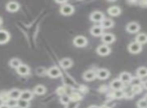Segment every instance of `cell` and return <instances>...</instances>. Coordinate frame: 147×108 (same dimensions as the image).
Listing matches in <instances>:
<instances>
[{
    "mask_svg": "<svg viewBox=\"0 0 147 108\" xmlns=\"http://www.w3.org/2000/svg\"><path fill=\"white\" fill-rule=\"evenodd\" d=\"M88 43V39L84 37V35H78L74 39V45L78 48H84Z\"/></svg>",
    "mask_w": 147,
    "mask_h": 108,
    "instance_id": "6da1fadb",
    "label": "cell"
},
{
    "mask_svg": "<svg viewBox=\"0 0 147 108\" xmlns=\"http://www.w3.org/2000/svg\"><path fill=\"white\" fill-rule=\"evenodd\" d=\"M128 51L130 52L131 54H139L142 51V46L137 43V41H132V43H129Z\"/></svg>",
    "mask_w": 147,
    "mask_h": 108,
    "instance_id": "7a4b0ae2",
    "label": "cell"
},
{
    "mask_svg": "<svg viewBox=\"0 0 147 108\" xmlns=\"http://www.w3.org/2000/svg\"><path fill=\"white\" fill-rule=\"evenodd\" d=\"M90 18H91V20L94 21V22H102V21L105 19V15L102 11L96 10L91 14Z\"/></svg>",
    "mask_w": 147,
    "mask_h": 108,
    "instance_id": "3957f363",
    "label": "cell"
},
{
    "mask_svg": "<svg viewBox=\"0 0 147 108\" xmlns=\"http://www.w3.org/2000/svg\"><path fill=\"white\" fill-rule=\"evenodd\" d=\"M126 31L129 33H136L140 31V24L138 22H135V21L129 22L126 26Z\"/></svg>",
    "mask_w": 147,
    "mask_h": 108,
    "instance_id": "277c9868",
    "label": "cell"
},
{
    "mask_svg": "<svg viewBox=\"0 0 147 108\" xmlns=\"http://www.w3.org/2000/svg\"><path fill=\"white\" fill-rule=\"evenodd\" d=\"M74 11H75L74 6L71 4H69V3H67V4L63 5V6L61 7V13L63 15H67V16H69V15L73 14Z\"/></svg>",
    "mask_w": 147,
    "mask_h": 108,
    "instance_id": "5b68a950",
    "label": "cell"
},
{
    "mask_svg": "<svg viewBox=\"0 0 147 108\" xmlns=\"http://www.w3.org/2000/svg\"><path fill=\"white\" fill-rule=\"evenodd\" d=\"M116 39L115 35L113 33H104L102 35V41L104 45H110V43H113Z\"/></svg>",
    "mask_w": 147,
    "mask_h": 108,
    "instance_id": "8992f818",
    "label": "cell"
},
{
    "mask_svg": "<svg viewBox=\"0 0 147 108\" xmlns=\"http://www.w3.org/2000/svg\"><path fill=\"white\" fill-rule=\"evenodd\" d=\"M110 53H111L110 47L107 45H104V43L97 48V54L100 56H108Z\"/></svg>",
    "mask_w": 147,
    "mask_h": 108,
    "instance_id": "52a82bcc",
    "label": "cell"
},
{
    "mask_svg": "<svg viewBox=\"0 0 147 108\" xmlns=\"http://www.w3.org/2000/svg\"><path fill=\"white\" fill-rule=\"evenodd\" d=\"M110 87H111V89H113L114 91H116V90H123V88H124V83L118 78V79H114L111 82Z\"/></svg>",
    "mask_w": 147,
    "mask_h": 108,
    "instance_id": "ba28073f",
    "label": "cell"
},
{
    "mask_svg": "<svg viewBox=\"0 0 147 108\" xmlns=\"http://www.w3.org/2000/svg\"><path fill=\"white\" fill-rule=\"evenodd\" d=\"M91 35L94 37H102L104 35V29L101 25H94L90 31Z\"/></svg>",
    "mask_w": 147,
    "mask_h": 108,
    "instance_id": "9c48e42d",
    "label": "cell"
},
{
    "mask_svg": "<svg viewBox=\"0 0 147 108\" xmlns=\"http://www.w3.org/2000/svg\"><path fill=\"white\" fill-rule=\"evenodd\" d=\"M10 39V35L8 31H4V29H0V45H4V43H8Z\"/></svg>",
    "mask_w": 147,
    "mask_h": 108,
    "instance_id": "30bf717a",
    "label": "cell"
},
{
    "mask_svg": "<svg viewBox=\"0 0 147 108\" xmlns=\"http://www.w3.org/2000/svg\"><path fill=\"white\" fill-rule=\"evenodd\" d=\"M16 71H17V73H18V75H20V76H27L30 73V69H29L28 66L25 65V64H21L16 69Z\"/></svg>",
    "mask_w": 147,
    "mask_h": 108,
    "instance_id": "8fae6325",
    "label": "cell"
},
{
    "mask_svg": "<svg viewBox=\"0 0 147 108\" xmlns=\"http://www.w3.org/2000/svg\"><path fill=\"white\" fill-rule=\"evenodd\" d=\"M96 75H97V78H99V79L106 80V79H108L109 76H110V72L107 69H99L96 71Z\"/></svg>",
    "mask_w": 147,
    "mask_h": 108,
    "instance_id": "7c38bea8",
    "label": "cell"
},
{
    "mask_svg": "<svg viewBox=\"0 0 147 108\" xmlns=\"http://www.w3.org/2000/svg\"><path fill=\"white\" fill-rule=\"evenodd\" d=\"M47 75L51 78H57L61 75V72L57 67H51L47 70Z\"/></svg>",
    "mask_w": 147,
    "mask_h": 108,
    "instance_id": "4fadbf2b",
    "label": "cell"
},
{
    "mask_svg": "<svg viewBox=\"0 0 147 108\" xmlns=\"http://www.w3.org/2000/svg\"><path fill=\"white\" fill-rule=\"evenodd\" d=\"M83 78H84L86 81H93V80L97 78L96 71H93V70H88V71H86L84 73Z\"/></svg>",
    "mask_w": 147,
    "mask_h": 108,
    "instance_id": "5bb4252c",
    "label": "cell"
},
{
    "mask_svg": "<svg viewBox=\"0 0 147 108\" xmlns=\"http://www.w3.org/2000/svg\"><path fill=\"white\" fill-rule=\"evenodd\" d=\"M19 3L15 2V1H10L6 4V9L9 11V12H16L19 9Z\"/></svg>",
    "mask_w": 147,
    "mask_h": 108,
    "instance_id": "9a60e30c",
    "label": "cell"
},
{
    "mask_svg": "<svg viewBox=\"0 0 147 108\" xmlns=\"http://www.w3.org/2000/svg\"><path fill=\"white\" fill-rule=\"evenodd\" d=\"M119 79L124 84H130L131 80H132V76H131V74L128 73V72H123V73H121L120 76H119Z\"/></svg>",
    "mask_w": 147,
    "mask_h": 108,
    "instance_id": "2e32d148",
    "label": "cell"
},
{
    "mask_svg": "<svg viewBox=\"0 0 147 108\" xmlns=\"http://www.w3.org/2000/svg\"><path fill=\"white\" fill-rule=\"evenodd\" d=\"M135 41H137L138 43H140L141 46L147 43V35L144 33H140L136 35L135 37Z\"/></svg>",
    "mask_w": 147,
    "mask_h": 108,
    "instance_id": "e0dca14e",
    "label": "cell"
},
{
    "mask_svg": "<svg viewBox=\"0 0 147 108\" xmlns=\"http://www.w3.org/2000/svg\"><path fill=\"white\" fill-rule=\"evenodd\" d=\"M8 96L9 98L14 100H19L21 96V91L19 89H12L11 91L8 92Z\"/></svg>",
    "mask_w": 147,
    "mask_h": 108,
    "instance_id": "ac0fdd59",
    "label": "cell"
},
{
    "mask_svg": "<svg viewBox=\"0 0 147 108\" xmlns=\"http://www.w3.org/2000/svg\"><path fill=\"white\" fill-rule=\"evenodd\" d=\"M33 98V93L29 90H24V91H21V96L20 99L25 100V101H30Z\"/></svg>",
    "mask_w": 147,
    "mask_h": 108,
    "instance_id": "d6986e66",
    "label": "cell"
},
{
    "mask_svg": "<svg viewBox=\"0 0 147 108\" xmlns=\"http://www.w3.org/2000/svg\"><path fill=\"white\" fill-rule=\"evenodd\" d=\"M59 65H61V67L63 68V69H69V68H71V66H73V61H71V59H69V58H65V59L61 60Z\"/></svg>",
    "mask_w": 147,
    "mask_h": 108,
    "instance_id": "ffe728a7",
    "label": "cell"
},
{
    "mask_svg": "<svg viewBox=\"0 0 147 108\" xmlns=\"http://www.w3.org/2000/svg\"><path fill=\"white\" fill-rule=\"evenodd\" d=\"M108 13L111 16H118L121 13V8L119 6H111L108 9Z\"/></svg>",
    "mask_w": 147,
    "mask_h": 108,
    "instance_id": "44dd1931",
    "label": "cell"
},
{
    "mask_svg": "<svg viewBox=\"0 0 147 108\" xmlns=\"http://www.w3.org/2000/svg\"><path fill=\"white\" fill-rule=\"evenodd\" d=\"M113 25H114V21L110 18H105L104 20L101 22V26L104 29H111V27H113Z\"/></svg>",
    "mask_w": 147,
    "mask_h": 108,
    "instance_id": "7402d4cb",
    "label": "cell"
},
{
    "mask_svg": "<svg viewBox=\"0 0 147 108\" xmlns=\"http://www.w3.org/2000/svg\"><path fill=\"white\" fill-rule=\"evenodd\" d=\"M136 75L139 78L147 77V68L146 67H139L136 71Z\"/></svg>",
    "mask_w": 147,
    "mask_h": 108,
    "instance_id": "603a6c76",
    "label": "cell"
},
{
    "mask_svg": "<svg viewBox=\"0 0 147 108\" xmlns=\"http://www.w3.org/2000/svg\"><path fill=\"white\" fill-rule=\"evenodd\" d=\"M45 92H47V88L43 85H37L34 88V93L36 95H43V94H45Z\"/></svg>",
    "mask_w": 147,
    "mask_h": 108,
    "instance_id": "cb8c5ba5",
    "label": "cell"
},
{
    "mask_svg": "<svg viewBox=\"0 0 147 108\" xmlns=\"http://www.w3.org/2000/svg\"><path fill=\"white\" fill-rule=\"evenodd\" d=\"M113 97L116 98V99H122V98L125 97V91H123V90H116L113 93Z\"/></svg>",
    "mask_w": 147,
    "mask_h": 108,
    "instance_id": "d4e9b609",
    "label": "cell"
},
{
    "mask_svg": "<svg viewBox=\"0 0 147 108\" xmlns=\"http://www.w3.org/2000/svg\"><path fill=\"white\" fill-rule=\"evenodd\" d=\"M21 64H22V63H21L19 59H12V60H10V62H9V65H10V67L14 68V69H17V68H18Z\"/></svg>",
    "mask_w": 147,
    "mask_h": 108,
    "instance_id": "484cf974",
    "label": "cell"
},
{
    "mask_svg": "<svg viewBox=\"0 0 147 108\" xmlns=\"http://www.w3.org/2000/svg\"><path fill=\"white\" fill-rule=\"evenodd\" d=\"M131 86H139V85H142L143 82L141 80V78L139 77H132V80L130 82Z\"/></svg>",
    "mask_w": 147,
    "mask_h": 108,
    "instance_id": "4316f807",
    "label": "cell"
},
{
    "mask_svg": "<svg viewBox=\"0 0 147 108\" xmlns=\"http://www.w3.org/2000/svg\"><path fill=\"white\" fill-rule=\"evenodd\" d=\"M17 107L18 108H28L29 107V102L25 101V100L19 99L17 101Z\"/></svg>",
    "mask_w": 147,
    "mask_h": 108,
    "instance_id": "83f0119b",
    "label": "cell"
},
{
    "mask_svg": "<svg viewBox=\"0 0 147 108\" xmlns=\"http://www.w3.org/2000/svg\"><path fill=\"white\" fill-rule=\"evenodd\" d=\"M17 101H18V100H14V99L9 98V99L5 102V104H6L9 108H14V107H17Z\"/></svg>",
    "mask_w": 147,
    "mask_h": 108,
    "instance_id": "f1b7e54d",
    "label": "cell"
},
{
    "mask_svg": "<svg viewBox=\"0 0 147 108\" xmlns=\"http://www.w3.org/2000/svg\"><path fill=\"white\" fill-rule=\"evenodd\" d=\"M69 97H71V101H79V100L82 99V96H81V94L78 93V92H73V93L69 95Z\"/></svg>",
    "mask_w": 147,
    "mask_h": 108,
    "instance_id": "f546056e",
    "label": "cell"
},
{
    "mask_svg": "<svg viewBox=\"0 0 147 108\" xmlns=\"http://www.w3.org/2000/svg\"><path fill=\"white\" fill-rule=\"evenodd\" d=\"M138 108H147V98H142L137 102Z\"/></svg>",
    "mask_w": 147,
    "mask_h": 108,
    "instance_id": "4dcf8cb0",
    "label": "cell"
},
{
    "mask_svg": "<svg viewBox=\"0 0 147 108\" xmlns=\"http://www.w3.org/2000/svg\"><path fill=\"white\" fill-rule=\"evenodd\" d=\"M59 100H61V103H63V105H67V104H69V101H71V97H69V95H67V94H65V95L61 96Z\"/></svg>",
    "mask_w": 147,
    "mask_h": 108,
    "instance_id": "1f68e13d",
    "label": "cell"
},
{
    "mask_svg": "<svg viewBox=\"0 0 147 108\" xmlns=\"http://www.w3.org/2000/svg\"><path fill=\"white\" fill-rule=\"evenodd\" d=\"M131 90H132V92L134 94H139L142 92V85H139V86H132V88H131Z\"/></svg>",
    "mask_w": 147,
    "mask_h": 108,
    "instance_id": "d6a6232c",
    "label": "cell"
},
{
    "mask_svg": "<svg viewBox=\"0 0 147 108\" xmlns=\"http://www.w3.org/2000/svg\"><path fill=\"white\" fill-rule=\"evenodd\" d=\"M36 73H37V75L43 76V75H45V74H47V70H45V68H37Z\"/></svg>",
    "mask_w": 147,
    "mask_h": 108,
    "instance_id": "836d02e7",
    "label": "cell"
},
{
    "mask_svg": "<svg viewBox=\"0 0 147 108\" xmlns=\"http://www.w3.org/2000/svg\"><path fill=\"white\" fill-rule=\"evenodd\" d=\"M57 94L59 96H63L65 94V87H59L57 90Z\"/></svg>",
    "mask_w": 147,
    "mask_h": 108,
    "instance_id": "e575fe53",
    "label": "cell"
},
{
    "mask_svg": "<svg viewBox=\"0 0 147 108\" xmlns=\"http://www.w3.org/2000/svg\"><path fill=\"white\" fill-rule=\"evenodd\" d=\"M135 94L132 92V90H129L128 92H125V97L124 98H127V99H131V98L134 97Z\"/></svg>",
    "mask_w": 147,
    "mask_h": 108,
    "instance_id": "d590c367",
    "label": "cell"
},
{
    "mask_svg": "<svg viewBox=\"0 0 147 108\" xmlns=\"http://www.w3.org/2000/svg\"><path fill=\"white\" fill-rule=\"evenodd\" d=\"M138 4L140 5L141 7H143V8H147V0H144V1H139Z\"/></svg>",
    "mask_w": 147,
    "mask_h": 108,
    "instance_id": "8d00e7d4",
    "label": "cell"
},
{
    "mask_svg": "<svg viewBox=\"0 0 147 108\" xmlns=\"http://www.w3.org/2000/svg\"><path fill=\"white\" fill-rule=\"evenodd\" d=\"M142 85H143V87H144L145 89L147 90V80H145V81H143V84H142Z\"/></svg>",
    "mask_w": 147,
    "mask_h": 108,
    "instance_id": "74e56055",
    "label": "cell"
},
{
    "mask_svg": "<svg viewBox=\"0 0 147 108\" xmlns=\"http://www.w3.org/2000/svg\"><path fill=\"white\" fill-rule=\"evenodd\" d=\"M106 89H107L106 86H102V87H101V90H100V91H106Z\"/></svg>",
    "mask_w": 147,
    "mask_h": 108,
    "instance_id": "f35d334b",
    "label": "cell"
},
{
    "mask_svg": "<svg viewBox=\"0 0 147 108\" xmlns=\"http://www.w3.org/2000/svg\"><path fill=\"white\" fill-rule=\"evenodd\" d=\"M0 108H9V107H8V106L6 105V104H3L2 106H0Z\"/></svg>",
    "mask_w": 147,
    "mask_h": 108,
    "instance_id": "ab89813d",
    "label": "cell"
},
{
    "mask_svg": "<svg viewBox=\"0 0 147 108\" xmlns=\"http://www.w3.org/2000/svg\"><path fill=\"white\" fill-rule=\"evenodd\" d=\"M3 104H4V101H3V100L1 99V98H0V106H2Z\"/></svg>",
    "mask_w": 147,
    "mask_h": 108,
    "instance_id": "60d3db41",
    "label": "cell"
},
{
    "mask_svg": "<svg viewBox=\"0 0 147 108\" xmlns=\"http://www.w3.org/2000/svg\"><path fill=\"white\" fill-rule=\"evenodd\" d=\"M89 108H100L99 106H96V105H92V106H90Z\"/></svg>",
    "mask_w": 147,
    "mask_h": 108,
    "instance_id": "b9f144b4",
    "label": "cell"
},
{
    "mask_svg": "<svg viewBox=\"0 0 147 108\" xmlns=\"http://www.w3.org/2000/svg\"><path fill=\"white\" fill-rule=\"evenodd\" d=\"M100 108H109L107 105H104V106H102V107H100Z\"/></svg>",
    "mask_w": 147,
    "mask_h": 108,
    "instance_id": "7bdbcfd3",
    "label": "cell"
},
{
    "mask_svg": "<svg viewBox=\"0 0 147 108\" xmlns=\"http://www.w3.org/2000/svg\"><path fill=\"white\" fill-rule=\"evenodd\" d=\"M2 24V18H1V17H0V25Z\"/></svg>",
    "mask_w": 147,
    "mask_h": 108,
    "instance_id": "ee69618b",
    "label": "cell"
}]
</instances>
